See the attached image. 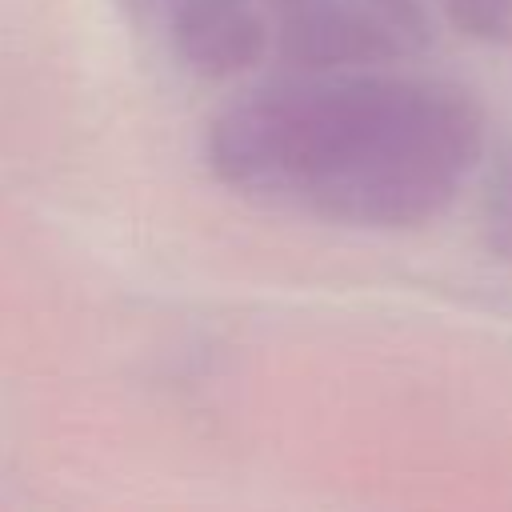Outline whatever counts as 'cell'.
Masks as SVG:
<instances>
[{
    "label": "cell",
    "instance_id": "6da1fadb",
    "mask_svg": "<svg viewBox=\"0 0 512 512\" xmlns=\"http://www.w3.org/2000/svg\"><path fill=\"white\" fill-rule=\"evenodd\" d=\"M484 144V108L460 84L324 72L228 104L204 132V164L236 196L408 232L456 204Z\"/></svg>",
    "mask_w": 512,
    "mask_h": 512
},
{
    "label": "cell",
    "instance_id": "7a4b0ae2",
    "mask_svg": "<svg viewBox=\"0 0 512 512\" xmlns=\"http://www.w3.org/2000/svg\"><path fill=\"white\" fill-rule=\"evenodd\" d=\"M428 40V20L420 12L384 8L368 0H316L292 4L280 16L272 48L284 64L324 76L396 64L420 52Z\"/></svg>",
    "mask_w": 512,
    "mask_h": 512
},
{
    "label": "cell",
    "instance_id": "3957f363",
    "mask_svg": "<svg viewBox=\"0 0 512 512\" xmlns=\"http://www.w3.org/2000/svg\"><path fill=\"white\" fill-rule=\"evenodd\" d=\"M164 28L180 64L204 80L244 76L272 48V32L252 0H168Z\"/></svg>",
    "mask_w": 512,
    "mask_h": 512
},
{
    "label": "cell",
    "instance_id": "277c9868",
    "mask_svg": "<svg viewBox=\"0 0 512 512\" xmlns=\"http://www.w3.org/2000/svg\"><path fill=\"white\" fill-rule=\"evenodd\" d=\"M480 244L492 260L512 264V148L496 160L480 200Z\"/></svg>",
    "mask_w": 512,
    "mask_h": 512
},
{
    "label": "cell",
    "instance_id": "5b68a950",
    "mask_svg": "<svg viewBox=\"0 0 512 512\" xmlns=\"http://www.w3.org/2000/svg\"><path fill=\"white\" fill-rule=\"evenodd\" d=\"M444 20L480 44L512 40V0H440Z\"/></svg>",
    "mask_w": 512,
    "mask_h": 512
},
{
    "label": "cell",
    "instance_id": "8992f818",
    "mask_svg": "<svg viewBox=\"0 0 512 512\" xmlns=\"http://www.w3.org/2000/svg\"><path fill=\"white\" fill-rule=\"evenodd\" d=\"M292 4H316V0H284V8H292ZM368 4H384V8H404V12H420V4H416V0H368Z\"/></svg>",
    "mask_w": 512,
    "mask_h": 512
},
{
    "label": "cell",
    "instance_id": "52a82bcc",
    "mask_svg": "<svg viewBox=\"0 0 512 512\" xmlns=\"http://www.w3.org/2000/svg\"><path fill=\"white\" fill-rule=\"evenodd\" d=\"M164 4H168V0H164Z\"/></svg>",
    "mask_w": 512,
    "mask_h": 512
}]
</instances>
